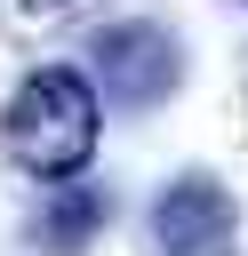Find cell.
I'll return each mask as SVG.
<instances>
[{
  "mask_svg": "<svg viewBox=\"0 0 248 256\" xmlns=\"http://www.w3.org/2000/svg\"><path fill=\"white\" fill-rule=\"evenodd\" d=\"M0 144H8V160L24 168V176H80L88 168V152H96V80H80V72H64V64H40L16 96H8V112H0Z\"/></svg>",
  "mask_w": 248,
  "mask_h": 256,
  "instance_id": "cell-1",
  "label": "cell"
},
{
  "mask_svg": "<svg viewBox=\"0 0 248 256\" xmlns=\"http://www.w3.org/2000/svg\"><path fill=\"white\" fill-rule=\"evenodd\" d=\"M240 216L216 176H176L152 200V256H232Z\"/></svg>",
  "mask_w": 248,
  "mask_h": 256,
  "instance_id": "cell-3",
  "label": "cell"
},
{
  "mask_svg": "<svg viewBox=\"0 0 248 256\" xmlns=\"http://www.w3.org/2000/svg\"><path fill=\"white\" fill-rule=\"evenodd\" d=\"M96 224H104V192H56V200L32 216V240L56 248V256H80Z\"/></svg>",
  "mask_w": 248,
  "mask_h": 256,
  "instance_id": "cell-4",
  "label": "cell"
},
{
  "mask_svg": "<svg viewBox=\"0 0 248 256\" xmlns=\"http://www.w3.org/2000/svg\"><path fill=\"white\" fill-rule=\"evenodd\" d=\"M88 64H96V88H104L112 104H160V96L176 88V40H168L160 24H144V16L104 24V32L88 40Z\"/></svg>",
  "mask_w": 248,
  "mask_h": 256,
  "instance_id": "cell-2",
  "label": "cell"
},
{
  "mask_svg": "<svg viewBox=\"0 0 248 256\" xmlns=\"http://www.w3.org/2000/svg\"><path fill=\"white\" fill-rule=\"evenodd\" d=\"M24 8H32V16H48V8H64V0H24Z\"/></svg>",
  "mask_w": 248,
  "mask_h": 256,
  "instance_id": "cell-5",
  "label": "cell"
}]
</instances>
